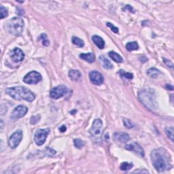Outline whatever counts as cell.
<instances>
[{
    "label": "cell",
    "mask_w": 174,
    "mask_h": 174,
    "mask_svg": "<svg viewBox=\"0 0 174 174\" xmlns=\"http://www.w3.org/2000/svg\"><path fill=\"white\" fill-rule=\"evenodd\" d=\"M154 167L158 172H163L172 167V163L167 151L163 148L154 150L151 154Z\"/></svg>",
    "instance_id": "cell-1"
},
{
    "label": "cell",
    "mask_w": 174,
    "mask_h": 174,
    "mask_svg": "<svg viewBox=\"0 0 174 174\" xmlns=\"http://www.w3.org/2000/svg\"><path fill=\"white\" fill-rule=\"evenodd\" d=\"M5 92L11 97L18 100H25L29 102L34 101L35 95L30 90L23 86H14L5 89Z\"/></svg>",
    "instance_id": "cell-2"
},
{
    "label": "cell",
    "mask_w": 174,
    "mask_h": 174,
    "mask_svg": "<svg viewBox=\"0 0 174 174\" xmlns=\"http://www.w3.org/2000/svg\"><path fill=\"white\" fill-rule=\"evenodd\" d=\"M138 97L141 102L148 110L154 111L156 110L157 105L156 101V95L152 89H144L138 92Z\"/></svg>",
    "instance_id": "cell-3"
},
{
    "label": "cell",
    "mask_w": 174,
    "mask_h": 174,
    "mask_svg": "<svg viewBox=\"0 0 174 174\" xmlns=\"http://www.w3.org/2000/svg\"><path fill=\"white\" fill-rule=\"evenodd\" d=\"M24 21L21 17H14L8 21L6 25L7 30L10 34L15 36L21 35L24 30Z\"/></svg>",
    "instance_id": "cell-4"
},
{
    "label": "cell",
    "mask_w": 174,
    "mask_h": 174,
    "mask_svg": "<svg viewBox=\"0 0 174 174\" xmlns=\"http://www.w3.org/2000/svg\"><path fill=\"white\" fill-rule=\"evenodd\" d=\"M103 132V123L101 119H95L92 123V127L90 129V133L92 137L99 138Z\"/></svg>",
    "instance_id": "cell-5"
},
{
    "label": "cell",
    "mask_w": 174,
    "mask_h": 174,
    "mask_svg": "<svg viewBox=\"0 0 174 174\" xmlns=\"http://www.w3.org/2000/svg\"><path fill=\"white\" fill-rule=\"evenodd\" d=\"M50 133V129H41L37 130L34 135V141L37 146H42L45 143L48 135Z\"/></svg>",
    "instance_id": "cell-6"
},
{
    "label": "cell",
    "mask_w": 174,
    "mask_h": 174,
    "mask_svg": "<svg viewBox=\"0 0 174 174\" xmlns=\"http://www.w3.org/2000/svg\"><path fill=\"white\" fill-rule=\"evenodd\" d=\"M41 74L36 71H31L25 76L23 82L28 85H36L42 80Z\"/></svg>",
    "instance_id": "cell-7"
},
{
    "label": "cell",
    "mask_w": 174,
    "mask_h": 174,
    "mask_svg": "<svg viewBox=\"0 0 174 174\" xmlns=\"http://www.w3.org/2000/svg\"><path fill=\"white\" fill-rule=\"evenodd\" d=\"M68 91V87L64 85H59L54 87L51 90L50 96L53 99H58L61 98L67 94Z\"/></svg>",
    "instance_id": "cell-8"
},
{
    "label": "cell",
    "mask_w": 174,
    "mask_h": 174,
    "mask_svg": "<svg viewBox=\"0 0 174 174\" xmlns=\"http://www.w3.org/2000/svg\"><path fill=\"white\" fill-rule=\"evenodd\" d=\"M23 139V131L21 130H16L14 132L12 135L9 140H8V144L12 148H16L19 146V144Z\"/></svg>",
    "instance_id": "cell-9"
},
{
    "label": "cell",
    "mask_w": 174,
    "mask_h": 174,
    "mask_svg": "<svg viewBox=\"0 0 174 174\" xmlns=\"http://www.w3.org/2000/svg\"><path fill=\"white\" fill-rule=\"evenodd\" d=\"M28 112V108L25 106H19L13 110L10 116V118L12 120H17L24 117Z\"/></svg>",
    "instance_id": "cell-10"
},
{
    "label": "cell",
    "mask_w": 174,
    "mask_h": 174,
    "mask_svg": "<svg viewBox=\"0 0 174 174\" xmlns=\"http://www.w3.org/2000/svg\"><path fill=\"white\" fill-rule=\"evenodd\" d=\"M89 78L91 82L95 85L99 86L102 85L104 82V78L103 75L100 72L97 71H92L89 73Z\"/></svg>",
    "instance_id": "cell-11"
},
{
    "label": "cell",
    "mask_w": 174,
    "mask_h": 174,
    "mask_svg": "<svg viewBox=\"0 0 174 174\" xmlns=\"http://www.w3.org/2000/svg\"><path fill=\"white\" fill-rule=\"evenodd\" d=\"M10 58L14 63L22 62L25 58V54L19 48H14L10 53Z\"/></svg>",
    "instance_id": "cell-12"
},
{
    "label": "cell",
    "mask_w": 174,
    "mask_h": 174,
    "mask_svg": "<svg viewBox=\"0 0 174 174\" xmlns=\"http://www.w3.org/2000/svg\"><path fill=\"white\" fill-rule=\"evenodd\" d=\"M113 140L120 143H126L130 140L129 134L124 132H117L113 135Z\"/></svg>",
    "instance_id": "cell-13"
},
{
    "label": "cell",
    "mask_w": 174,
    "mask_h": 174,
    "mask_svg": "<svg viewBox=\"0 0 174 174\" xmlns=\"http://www.w3.org/2000/svg\"><path fill=\"white\" fill-rule=\"evenodd\" d=\"M125 148L130 151H133L135 153L137 154L138 155L141 156H144V151L142 148L137 143H133L127 145L125 146Z\"/></svg>",
    "instance_id": "cell-14"
},
{
    "label": "cell",
    "mask_w": 174,
    "mask_h": 174,
    "mask_svg": "<svg viewBox=\"0 0 174 174\" xmlns=\"http://www.w3.org/2000/svg\"><path fill=\"white\" fill-rule=\"evenodd\" d=\"M99 62L103 68L107 69H111L113 68V65L106 57L101 55L99 57Z\"/></svg>",
    "instance_id": "cell-15"
},
{
    "label": "cell",
    "mask_w": 174,
    "mask_h": 174,
    "mask_svg": "<svg viewBox=\"0 0 174 174\" xmlns=\"http://www.w3.org/2000/svg\"><path fill=\"white\" fill-rule=\"evenodd\" d=\"M92 40L95 44L99 49H103L104 47H105V41H104L101 37L94 36L92 37Z\"/></svg>",
    "instance_id": "cell-16"
},
{
    "label": "cell",
    "mask_w": 174,
    "mask_h": 174,
    "mask_svg": "<svg viewBox=\"0 0 174 174\" xmlns=\"http://www.w3.org/2000/svg\"><path fill=\"white\" fill-rule=\"evenodd\" d=\"M80 57L81 59L85 60V61L88 63H93L95 60V57L93 53H82L80 54Z\"/></svg>",
    "instance_id": "cell-17"
},
{
    "label": "cell",
    "mask_w": 174,
    "mask_h": 174,
    "mask_svg": "<svg viewBox=\"0 0 174 174\" xmlns=\"http://www.w3.org/2000/svg\"><path fill=\"white\" fill-rule=\"evenodd\" d=\"M69 76L71 80L78 81L80 79L82 75H81V73L78 70L71 69V70L69 71Z\"/></svg>",
    "instance_id": "cell-18"
},
{
    "label": "cell",
    "mask_w": 174,
    "mask_h": 174,
    "mask_svg": "<svg viewBox=\"0 0 174 174\" xmlns=\"http://www.w3.org/2000/svg\"><path fill=\"white\" fill-rule=\"evenodd\" d=\"M109 57L114 61L117 63H122L123 61V59L119 54L117 53H115L114 51H110L108 53Z\"/></svg>",
    "instance_id": "cell-19"
},
{
    "label": "cell",
    "mask_w": 174,
    "mask_h": 174,
    "mask_svg": "<svg viewBox=\"0 0 174 174\" xmlns=\"http://www.w3.org/2000/svg\"><path fill=\"white\" fill-rule=\"evenodd\" d=\"M160 74H161V71H159L158 69H156L155 68H150V69H148V70L147 71V75H148V76H150V78H157Z\"/></svg>",
    "instance_id": "cell-20"
},
{
    "label": "cell",
    "mask_w": 174,
    "mask_h": 174,
    "mask_svg": "<svg viewBox=\"0 0 174 174\" xmlns=\"http://www.w3.org/2000/svg\"><path fill=\"white\" fill-rule=\"evenodd\" d=\"M126 48L128 51L137 50L139 48V45H138L137 42H128L126 45Z\"/></svg>",
    "instance_id": "cell-21"
},
{
    "label": "cell",
    "mask_w": 174,
    "mask_h": 174,
    "mask_svg": "<svg viewBox=\"0 0 174 174\" xmlns=\"http://www.w3.org/2000/svg\"><path fill=\"white\" fill-rule=\"evenodd\" d=\"M71 41L74 45H76L80 48H82L84 46H85V42H84L83 40L80 39L79 37H76V36L72 37Z\"/></svg>",
    "instance_id": "cell-22"
},
{
    "label": "cell",
    "mask_w": 174,
    "mask_h": 174,
    "mask_svg": "<svg viewBox=\"0 0 174 174\" xmlns=\"http://www.w3.org/2000/svg\"><path fill=\"white\" fill-rule=\"evenodd\" d=\"M133 167L132 163H128V162H123L120 165V169L122 171H129Z\"/></svg>",
    "instance_id": "cell-23"
},
{
    "label": "cell",
    "mask_w": 174,
    "mask_h": 174,
    "mask_svg": "<svg viewBox=\"0 0 174 174\" xmlns=\"http://www.w3.org/2000/svg\"><path fill=\"white\" fill-rule=\"evenodd\" d=\"M165 133L171 140L173 141V127H166L165 129Z\"/></svg>",
    "instance_id": "cell-24"
},
{
    "label": "cell",
    "mask_w": 174,
    "mask_h": 174,
    "mask_svg": "<svg viewBox=\"0 0 174 174\" xmlns=\"http://www.w3.org/2000/svg\"><path fill=\"white\" fill-rule=\"evenodd\" d=\"M74 144L75 147L76 148L81 149L82 147L85 146V141H83L82 140H80V139H75L74 140Z\"/></svg>",
    "instance_id": "cell-25"
},
{
    "label": "cell",
    "mask_w": 174,
    "mask_h": 174,
    "mask_svg": "<svg viewBox=\"0 0 174 174\" xmlns=\"http://www.w3.org/2000/svg\"><path fill=\"white\" fill-rule=\"evenodd\" d=\"M39 39L40 40H42V44L45 46H48L49 44H50V42L47 38V36H46V33H42L41 36H40Z\"/></svg>",
    "instance_id": "cell-26"
},
{
    "label": "cell",
    "mask_w": 174,
    "mask_h": 174,
    "mask_svg": "<svg viewBox=\"0 0 174 174\" xmlns=\"http://www.w3.org/2000/svg\"><path fill=\"white\" fill-rule=\"evenodd\" d=\"M118 73L120 74V76L123 77V78H125L127 79H129V80H131L133 78V74H130V73H128V72H125L123 70H120V71L118 72Z\"/></svg>",
    "instance_id": "cell-27"
},
{
    "label": "cell",
    "mask_w": 174,
    "mask_h": 174,
    "mask_svg": "<svg viewBox=\"0 0 174 174\" xmlns=\"http://www.w3.org/2000/svg\"><path fill=\"white\" fill-rule=\"evenodd\" d=\"M0 11H1V19H3L5 18V17H7L8 15V12L7 8H5V7L3 6V5H1L0 6Z\"/></svg>",
    "instance_id": "cell-28"
},
{
    "label": "cell",
    "mask_w": 174,
    "mask_h": 174,
    "mask_svg": "<svg viewBox=\"0 0 174 174\" xmlns=\"http://www.w3.org/2000/svg\"><path fill=\"white\" fill-rule=\"evenodd\" d=\"M123 123H124V127L128 129H131L133 127H134V124L132 123V122L130 120L127 119V118H124V119L123 120Z\"/></svg>",
    "instance_id": "cell-29"
},
{
    "label": "cell",
    "mask_w": 174,
    "mask_h": 174,
    "mask_svg": "<svg viewBox=\"0 0 174 174\" xmlns=\"http://www.w3.org/2000/svg\"><path fill=\"white\" fill-rule=\"evenodd\" d=\"M40 120V115H36V116H33L30 119V123L31 124H36V123H38Z\"/></svg>",
    "instance_id": "cell-30"
},
{
    "label": "cell",
    "mask_w": 174,
    "mask_h": 174,
    "mask_svg": "<svg viewBox=\"0 0 174 174\" xmlns=\"http://www.w3.org/2000/svg\"><path fill=\"white\" fill-rule=\"evenodd\" d=\"M106 25L108 26V27L113 32L115 33H118V27H116V26H114L113 24H112L111 23H106Z\"/></svg>",
    "instance_id": "cell-31"
},
{
    "label": "cell",
    "mask_w": 174,
    "mask_h": 174,
    "mask_svg": "<svg viewBox=\"0 0 174 174\" xmlns=\"http://www.w3.org/2000/svg\"><path fill=\"white\" fill-rule=\"evenodd\" d=\"M163 62L165 63V64H166L167 66L169 67V68H173V63H172V62L170 61H169V60L167 59H165V58H163Z\"/></svg>",
    "instance_id": "cell-32"
},
{
    "label": "cell",
    "mask_w": 174,
    "mask_h": 174,
    "mask_svg": "<svg viewBox=\"0 0 174 174\" xmlns=\"http://www.w3.org/2000/svg\"><path fill=\"white\" fill-rule=\"evenodd\" d=\"M133 173H149L147 170H135L133 172Z\"/></svg>",
    "instance_id": "cell-33"
},
{
    "label": "cell",
    "mask_w": 174,
    "mask_h": 174,
    "mask_svg": "<svg viewBox=\"0 0 174 174\" xmlns=\"http://www.w3.org/2000/svg\"><path fill=\"white\" fill-rule=\"evenodd\" d=\"M66 129H67V128L65 125H63L61 127H60L59 128V130L61 132H65Z\"/></svg>",
    "instance_id": "cell-34"
},
{
    "label": "cell",
    "mask_w": 174,
    "mask_h": 174,
    "mask_svg": "<svg viewBox=\"0 0 174 174\" xmlns=\"http://www.w3.org/2000/svg\"><path fill=\"white\" fill-rule=\"evenodd\" d=\"M166 89H169V90H172V91H173V86H172V85H166Z\"/></svg>",
    "instance_id": "cell-35"
}]
</instances>
